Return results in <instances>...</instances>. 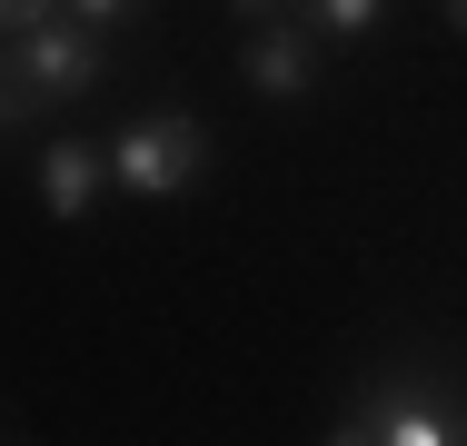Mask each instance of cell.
I'll return each instance as SVG.
<instances>
[{"mask_svg":"<svg viewBox=\"0 0 467 446\" xmlns=\"http://www.w3.org/2000/svg\"><path fill=\"white\" fill-rule=\"evenodd\" d=\"M209 169V129L189 119V109H150L140 129H119V149H109V178L130 188V198H189Z\"/></svg>","mask_w":467,"mask_h":446,"instance_id":"obj_1","label":"cell"},{"mask_svg":"<svg viewBox=\"0 0 467 446\" xmlns=\"http://www.w3.org/2000/svg\"><path fill=\"white\" fill-rule=\"evenodd\" d=\"M338 446H448V437H467V407L458 397H438V387H378V397H358L338 427H328Z\"/></svg>","mask_w":467,"mask_h":446,"instance_id":"obj_2","label":"cell"},{"mask_svg":"<svg viewBox=\"0 0 467 446\" xmlns=\"http://www.w3.org/2000/svg\"><path fill=\"white\" fill-rule=\"evenodd\" d=\"M10 50H20V70H30V89H40L50 109H60V99H80V89H99V70H109L99 30H90V20H70V10H60V20H40V30H20Z\"/></svg>","mask_w":467,"mask_h":446,"instance_id":"obj_3","label":"cell"},{"mask_svg":"<svg viewBox=\"0 0 467 446\" xmlns=\"http://www.w3.org/2000/svg\"><path fill=\"white\" fill-rule=\"evenodd\" d=\"M328 70V40L308 30V20H269V30H249V89H269V99H308Z\"/></svg>","mask_w":467,"mask_h":446,"instance_id":"obj_4","label":"cell"},{"mask_svg":"<svg viewBox=\"0 0 467 446\" xmlns=\"http://www.w3.org/2000/svg\"><path fill=\"white\" fill-rule=\"evenodd\" d=\"M99 178H109V159H99V149L50 139V149H40V208H50L60 228H80V218L99 208Z\"/></svg>","mask_w":467,"mask_h":446,"instance_id":"obj_5","label":"cell"},{"mask_svg":"<svg viewBox=\"0 0 467 446\" xmlns=\"http://www.w3.org/2000/svg\"><path fill=\"white\" fill-rule=\"evenodd\" d=\"M378 10H388V0H298V20H308L318 40H368Z\"/></svg>","mask_w":467,"mask_h":446,"instance_id":"obj_6","label":"cell"},{"mask_svg":"<svg viewBox=\"0 0 467 446\" xmlns=\"http://www.w3.org/2000/svg\"><path fill=\"white\" fill-rule=\"evenodd\" d=\"M30 109H50V99H40V89H30V70H20V50H10V40H0V139H10V129H20V119H30Z\"/></svg>","mask_w":467,"mask_h":446,"instance_id":"obj_7","label":"cell"},{"mask_svg":"<svg viewBox=\"0 0 467 446\" xmlns=\"http://www.w3.org/2000/svg\"><path fill=\"white\" fill-rule=\"evenodd\" d=\"M40 20H60V0H0V30H10V40L40 30Z\"/></svg>","mask_w":467,"mask_h":446,"instance_id":"obj_8","label":"cell"},{"mask_svg":"<svg viewBox=\"0 0 467 446\" xmlns=\"http://www.w3.org/2000/svg\"><path fill=\"white\" fill-rule=\"evenodd\" d=\"M60 10H70V20H90V30H119L140 0H60Z\"/></svg>","mask_w":467,"mask_h":446,"instance_id":"obj_9","label":"cell"},{"mask_svg":"<svg viewBox=\"0 0 467 446\" xmlns=\"http://www.w3.org/2000/svg\"><path fill=\"white\" fill-rule=\"evenodd\" d=\"M229 10H249V20H269V10H279V0H229Z\"/></svg>","mask_w":467,"mask_h":446,"instance_id":"obj_10","label":"cell"},{"mask_svg":"<svg viewBox=\"0 0 467 446\" xmlns=\"http://www.w3.org/2000/svg\"><path fill=\"white\" fill-rule=\"evenodd\" d=\"M448 20H458V30H467V0H448Z\"/></svg>","mask_w":467,"mask_h":446,"instance_id":"obj_11","label":"cell"}]
</instances>
